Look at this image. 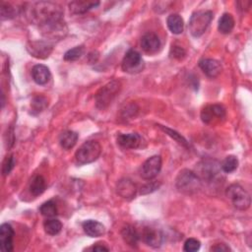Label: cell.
<instances>
[{
	"mask_svg": "<svg viewBox=\"0 0 252 252\" xmlns=\"http://www.w3.org/2000/svg\"><path fill=\"white\" fill-rule=\"evenodd\" d=\"M62 16L61 7L53 2H34L28 7V17L32 23L39 25L41 29L62 22Z\"/></svg>",
	"mask_w": 252,
	"mask_h": 252,
	"instance_id": "cell-1",
	"label": "cell"
},
{
	"mask_svg": "<svg viewBox=\"0 0 252 252\" xmlns=\"http://www.w3.org/2000/svg\"><path fill=\"white\" fill-rule=\"evenodd\" d=\"M175 186L179 192L186 195H192L198 192L201 188V179L192 170L182 169L175 179Z\"/></svg>",
	"mask_w": 252,
	"mask_h": 252,
	"instance_id": "cell-2",
	"label": "cell"
},
{
	"mask_svg": "<svg viewBox=\"0 0 252 252\" xmlns=\"http://www.w3.org/2000/svg\"><path fill=\"white\" fill-rule=\"evenodd\" d=\"M212 20H213L212 11L200 10V11L194 12L188 24V29L190 33L195 37L201 36L208 29Z\"/></svg>",
	"mask_w": 252,
	"mask_h": 252,
	"instance_id": "cell-3",
	"label": "cell"
},
{
	"mask_svg": "<svg viewBox=\"0 0 252 252\" xmlns=\"http://www.w3.org/2000/svg\"><path fill=\"white\" fill-rule=\"evenodd\" d=\"M101 153V147L98 142L90 140L85 142L76 152L75 158L78 164L91 163L98 158Z\"/></svg>",
	"mask_w": 252,
	"mask_h": 252,
	"instance_id": "cell-4",
	"label": "cell"
},
{
	"mask_svg": "<svg viewBox=\"0 0 252 252\" xmlns=\"http://www.w3.org/2000/svg\"><path fill=\"white\" fill-rule=\"evenodd\" d=\"M226 197L231 201L232 205L241 211H245L250 207V195L239 184H231L226 188Z\"/></svg>",
	"mask_w": 252,
	"mask_h": 252,
	"instance_id": "cell-5",
	"label": "cell"
},
{
	"mask_svg": "<svg viewBox=\"0 0 252 252\" xmlns=\"http://www.w3.org/2000/svg\"><path fill=\"white\" fill-rule=\"evenodd\" d=\"M120 83L111 81L101 87L95 94V103L99 109L106 108L120 91Z\"/></svg>",
	"mask_w": 252,
	"mask_h": 252,
	"instance_id": "cell-6",
	"label": "cell"
},
{
	"mask_svg": "<svg viewBox=\"0 0 252 252\" xmlns=\"http://www.w3.org/2000/svg\"><path fill=\"white\" fill-rule=\"evenodd\" d=\"M143 65V59L141 54L134 50V49H129L126 54L123 57L121 67L124 72L127 73H137L141 71Z\"/></svg>",
	"mask_w": 252,
	"mask_h": 252,
	"instance_id": "cell-7",
	"label": "cell"
},
{
	"mask_svg": "<svg viewBox=\"0 0 252 252\" xmlns=\"http://www.w3.org/2000/svg\"><path fill=\"white\" fill-rule=\"evenodd\" d=\"M220 165L216 161L212 159H207L203 160L199 165H198V173H199V178L205 179L208 182H211L215 180L217 177L220 176Z\"/></svg>",
	"mask_w": 252,
	"mask_h": 252,
	"instance_id": "cell-8",
	"label": "cell"
},
{
	"mask_svg": "<svg viewBox=\"0 0 252 252\" xmlns=\"http://www.w3.org/2000/svg\"><path fill=\"white\" fill-rule=\"evenodd\" d=\"M161 158L160 156H153L142 164L141 176L146 180H152L160 171Z\"/></svg>",
	"mask_w": 252,
	"mask_h": 252,
	"instance_id": "cell-9",
	"label": "cell"
},
{
	"mask_svg": "<svg viewBox=\"0 0 252 252\" xmlns=\"http://www.w3.org/2000/svg\"><path fill=\"white\" fill-rule=\"evenodd\" d=\"M140 233V238L151 247H159L163 240V235L158 228L152 226H145Z\"/></svg>",
	"mask_w": 252,
	"mask_h": 252,
	"instance_id": "cell-10",
	"label": "cell"
},
{
	"mask_svg": "<svg viewBox=\"0 0 252 252\" xmlns=\"http://www.w3.org/2000/svg\"><path fill=\"white\" fill-rule=\"evenodd\" d=\"M27 50L35 58L44 59L49 56L52 51V45L43 40L30 41L27 45Z\"/></svg>",
	"mask_w": 252,
	"mask_h": 252,
	"instance_id": "cell-11",
	"label": "cell"
},
{
	"mask_svg": "<svg viewBox=\"0 0 252 252\" xmlns=\"http://www.w3.org/2000/svg\"><path fill=\"white\" fill-rule=\"evenodd\" d=\"M225 117V108L220 104L207 105L201 111L202 121L206 124L212 123L215 119H221Z\"/></svg>",
	"mask_w": 252,
	"mask_h": 252,
	"instance_id": "cell-12",
	"label": "cell"
},
{
	"mask_svg": "<svg viewBox=\"0 0 252 252\" xmlns=\"http://www.w3.org/2000/svg\"><path fill=\"white\" fill-rule=\"evenodd\" d=\"M14 230L9 223H3L0 226V249L3 252L13 250Z\"/></svg>",
	"mask_w": 252,
	"mask_h": 252,
	"instance_id": "cell-13",
	"label": "cell"
},
{
	"mask_svg": "<svg viewBox=\"0 0 252 252\" xmlns=\"http://www.w3.org/2000/svg\"><path fill=\"white\" fill-rule=\"evenodd\" d=\"M199 67L209 77L216 78L221 72V65L219 61L212 58H204L199 61Z\"/></svg>",
	"mask_w": 252,
	"mask_h": 252,
	"instance_id": "cell-14",
	"label": "cell"
},
{
	"mask_svg": "<svg viewBox=\"0 0 252 252\" xmlns=\"http://www.w3.org/2000/svg\"><path fill=\"white\" fill-rule=\"evenodd\" d=\"M141 46L147 53H155L160 47L159 37L154 32H147L141 38Z\"/></svg>",
	"mask_w": 252,
	"mask_h": 252,
	"instance_id": "cell-15",
	"label": "cell"
},
{
	"mask_svg": "<svg viewBox=\"0 0 252 252\" xmlns=\"http://www.w3.org/2000/svg\"><path fill=\"white\" fill-rule=\"evenodd\" d=\"M117 193L124 199H133L137 193V187L128 178L120 179L116 185Z\"/></svg>",
	"mask_w": 252,
	"mask_h": 252,
	"instance_id": "cell-16",
	"label": "cell"
},
{
	"mask_svg": "<svg viewBox=\"0 0 252 252\" xmlns=\"http://www.w3.org/2000/svg\"><path fill=\"white\" fill-rule=\"evenodd\" d=\"M32 77L37 85H45L49 82L51 74L48 67L42 64H37L32 69Z\"/></svg>",
	"mask_w": 252,
	"mask_h": 252,
	"instance_id": "cell-17",
	"label": "cell"
},
{
	"mask_svg": "<svg viewBox=\"0 0 252 252\" xmlns=\"http://www.w3.org/2000/svg\"><path fill=\"white\" fill-rule=\"evenodd\" d=\"M82 226L85 233L91 237H99L105 232L104 225L97 220H85Z\"/></svg>",
	"mask_w": 252,
	"mask_h": 252,
	"instance_id": "cell-18",
	"label": "cell"
},
{
	"mask_svg": "<svg viewBox=\"0 0 252 252\" xmlns=\"http://www.w3.org/2000/svg\"><path fill=\"white\" fill-rule=\"evenodd\" d=\"M117 143L124 149H136L141 144V137L136 133L120 134L117 137Z\"/></svg>",
	"mask_w": 252,
	"mask_h": 252,
	"instance_id": "cell-19",
	"label": "cell"
},
{
	"mask_svg": "<svg viewBox=\"0 0 252 252\" xmlns=\"http://www.w3.org/2000/svg\"><path fill=\"white\" fill-rule=\"evenodd\" d=\"M121 235L126 244H128L133 248L137 247L140 239V233L133 225H130V224L125 225L121 230Z\"/></svg>",
	"mask_w": 252,
	"mask_h": 252,
	"instance_id": "cell-20",
	"label": "cell"
},
{
	"mask_svg": "<svg viewBox=\"0 0 252 252\" xmlns=\"http://www.w3.org/2000/svg\"><path fill=\"white\" fill-rule=\"evenodd\" d=\"M99 5V2H94V1H72L69 4V9L74 14H84L88 12L89 10L95 8Z\"/></svg>",
	"mask_w": 252,
	"mask_h": 252,
	"instance_id": "cell-21",
	"label": "cell"
},
{
	"mask_svg": "<svg viewBox=\"0 0 252 252\" xmlns=\"http://www.w3.org/2000/svg\"><path fill=\"white\" fill-rule=\"evenodd\" d=\"M166 24H167L169 31L174 34H179L183 32L184 22H183V19L181 18V16H179L178 14L169 15L167 17Z\"/></svg>",
	"mask_w": 252,
	"mask_h": 252,
	"instance_id": "cell-22",
	"label": "cell"
},
{
	"mask_svg": "<svg viewBox=\"0 0 252 252\" xmlns=\"http://www.w3.org/2000/svg\"><path fill=\"white\" fill-rule=\"evenodd\" d=\"M77 140H78V134L71 130L64 131L59 136V143L61 147L65 150H69L73 148L76 145Z\"/></svg>",
	"mask_w": 252,
	"mask_h": 252,
	"instance_id": "cell-23",
	"label": "cell"
},
{
	"mask_svg": "<svg viewBox=\"0 0 252 252\" xmlns=\"http://www.w3.org/2000/svg\"><path fill=\"white\" fill-rule=\"evenodd\" d=\"M46 188V182L42 175H35L32 178L30 182V192L33 196H38L44 192Z\"/></svg>",
	"mask_w": 252,
	"mask_h": 252,
	"instance_id": "cell-24",
	"label": "cell"
},
{
	"mask_svg": "<svg viewBox=\"0 0 252 252\" xmlns=\"http://www.w3.org/2000/svg\"><path fill=\"white\" fill-rule=\"evenodd\" d=\"M233 27H234V19L232 15L228 13L222 14V16L219 20V26H218L220 32L223 34L230 33L231 31L233 30Z\"/></svg>",
	"mask_w": 252,
	"mask_h": 252,
	"instance_id": "cell-25",
	"label": "cell"
},
{
	"mask_svg": "<svg viewBox=\"0 0 252 252\" xmlns=\"http://www.w3.org/2000/svg\"><path fill=\"white\" fill-rule=\"evenodd\" d=\"M44 230L49 235H56L62 229V223L59 220L54 218H48L43 223Z\"/></svg>",
	"mask_w": 252,
	"mask_h": 252,
	"instance_id": "cell-26",
	"label": "cell"
},
{
	"mask_svg": "<svg viewBox=\"0 0 252 252\" xmlns=\"http://www.w3.org/2000/svg\"><path fill=\"white\" fill-rule=\"evenodd\" d=\"M48 105L46 97L43 95H35L31 102V107H32V112L33 114H38L41 111H43Z\"/></svg>",
	"mask_w": 252,
	"mask_h": 252,
	"instance_id": "cell-27",
	"label": "cell"
},
{
	"mask_svg": "<svg viewBox=\"0 0 252 252\" xmlns=\"http://www.w3.org/2000/svg\"><path fill=\"white\" fill-rule=\"evenodd\" d=\"M39 212L43 217L47 219L54 218L57 215V206L52 200H49L40 206Z\"/></svg>",
	"mask_w": 252,
	"mask_h": 252,
	"instance_id": "cell-28",
	"label": "cell"
},
{
	"mask_svg": "<svg viewBox=\"0 0 252 252\" xmlns=\"http://www.w3.org/2000/svg\"><path fill=\"white\" fill-rule=\"evenodd\" d=\"M238 166V159L234 156H227L221 162L220 168L225 173H230L234 171Z\"/></svg>",
	"mask_w": 252,
	"mask_h": 252,
	"instance_id": "cell-29",
	"label": "cell"
},
{
	"mask_svg": "<svg viewBox=\"0 0 252 252\" xmlns=\"http://www.w3.org/2000/svg\"><path fill=\"white\" fill-rule=\"evenodd\" d=\"M84 53H85V47L83 45L75 46L65 52L64 59L66 61H75V60L81 58L84 55Z\"/></svg>",
	"mask_w": 252,
	"mask_h": 252,
	"instance_id": "cell-30",
	"label": "cell"
},
{
	"mask_svg": "<svg viewBox=\"0 0 252 252\" xmlns=\"http://www.w3.org/2000/svg\"><path fill=\"white\" fill-rule=\"evenodd\" d=\"M16 16V10L9 3H1V19L10 20Z\"/></svg>",
	"mask_w": 252,
	"mask_h": 252,
	"instance_id": "cell-31",
	"label": "cell"
},
{
	"mask_svg": "<svg viewBox=\"0 0 252 252\" xmlns=\"http://www.w3.org/2000/svg\"><path fill=\"white\" fill-rule=\"evenodd\" d=\"M158 127H159L162 131H164L168 136H170L172 139H174L178 144L182 145L183 147H188L187 141H186L180 134H178V133L175 132L174 130L169 129V128H167V127H164V126H162V125H158Z\"/></svg>",
	"mask_w": 252,
	"mask_h": 252,
	"instance_id": "cell-32",
	"label": "cell"
},
{
	"mask_svg": "<svg viewBox=\"0 0 252 252\" xmlns=\"http://www.w3.org/2000/svg\"><path fill=\"white\" fill-rule=\"evenodd\" d=\"M15 164H16L15 157L13 155L8 156L4 159L3 165H2V173H3V175H8L11 172V170L14 168Z\"/></svg>",
	"mask_w": 252,
	"mask_h": 252,
	"instance_id": "cell-33",
	"label": "cell"
},
{
	"mask_svg": "<svg viewBox=\"0 0 252 252\" xmlns=\"http://www.w3.org/2000/svg\"><path fill=\"white\" fill-rule=\"evenodd\" d=\"M200 247H201V243L199 240L195 238H188L184 243L183 249L187 252H195V251H198Z\"/></svg>",
	"mask_w": 252,
	"mask_h": 252,
	"instance_id": "cell-34",
	"label": "cell"
},
{
	"mask_svg": "<svg viewBox=\"0 0 252 252\" xmlns=\"http://www.w3.org/2000/svg\"><path fill=\"white\" fill-rule=\"evenodd\" d=\"M170 55L175 59H182L185 56V50L181 46L174 45L171 47Z\"/></svg>",
	"mask_w": 252,
	"mask_h": 252,
	"instance_id": "cell-35",
	"label": "cell"
},
{
	"mask_svg": "<svg viewBox=\"0 0 252 252\" xmlns=\"http://www.w3.org/2000/svg\"><path fill=\"white\" fill-rule=\"evenodd\" d=\"M211 251H217V252H221V251H230V248L224 244V243H219L216 244L215 246L211 247Z\"/></svg>",
	"mask_w": 252,
	"mask_h": 252,
	"instance_id": "cell-36",
	"label": "cell"
},
{
	"mask_svg": "<svg viewBox=\"0 0 252 252\" xmlns=\"http://www.w3.org/2000/svg\"><path fill=\"white\" fill-rule=\"evenodd\" d=\"M157 187H158V185L157 186V183H151V184H147L145 185L143 188H141V193L142 194H146L152 191H155L157 189Z\"/></svg>",
	"mask_w": 252,
	"mask_h": 252,
	"instance_id": "cell-37",
	"label": "cell"
},
{
	"mask_svg": "<svg viewBox=\"0 0 252 252\" xmlns=\"http://www.w3.org/2000/svg\"><path fill=\"white\" fill-rule=\"evenodd\" d=\"M99 244L100 243H96V245H94L93 247H91L90 250H93V251H108L109 250L104 245H99Z\"/></svg>",
	"mask_w": 252,
	"mask_h": 252,
	"instance_id": "cell-38",
	"label": "cell"
}]
</instances>
